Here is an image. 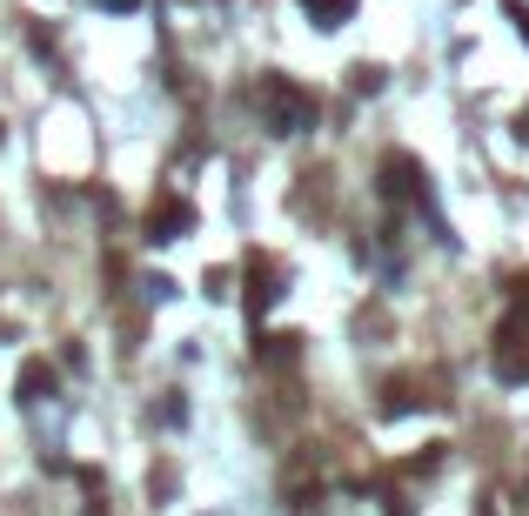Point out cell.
<instances>
[{
  "label": "cell",
  "instance_id": "6da1fadb",
  "mask_svg": "<svg viewBox=\"0 0 529 516\" xmlns=\"http://www.w3.org/2000/svg\"><path fill=\"white\" fill-rule=\"evenodd\" d=\"M188 222H195V215H188L181 202H168V208H155V215H148V228H155V235H181Z\"/></svg>",
  "mask_w": 529,
  "mask_h": 516
},
{
  "label": "cell",
  "instance_id": "7a4b0ae2",
  "mask_svg": "<svg viewBox=\"0 0 529 516\" xmlns=\"http://www.w3.org/2000/svg\"><path fill=\"white\" fill-rule=\"evenodd\" d=\"M309 7H315V14H322V27H335V21H342V14H349V7H355V0H309Z\"/></svg>",
  "mask_w": 529,
  "mask_h": 516
},
{
  "label": "cell",
  "instance_id": "3957f363",
  "mask_svg": "<svg viewBox=\"0 0 529 516\" xmlns=\"http://www.w3.org/2000/svg\"><path fill=\"white\" fill-rule=\"evenodd\" d=\"M41 382H54V376H47L41 362H27V369H21V389H27V396H34V389H41Z\"/></svg>",
  "mask_w": 529,
  "mask_h": 516
},
{
  "label": "cell",
  "instance_id": "277c9868",
  "mask_svg": "<svg viewBox=\"0 0 529 516\" xmlns=\"http://www.w3.org/2000/svg\"><path fill=\"white\" fill-rule=\"evenodd\" d=\"M503 376H509V382H523V376H529V356H503Z\"/></svg>",
  "mask_w": 529,
  "mask_h": 516
},
{
  "label": "cell",
  "instance_id": "5b68a950",
  "mask_svg": "<svg viewBox=\"0 0 529 516\" xmlns=\"http://www.w3.org/2000/svg\"><path fill=\"white\" fill-rule=\"evenodd\" d=\"M509 21H516V34L529 41V7H523V0H509Z\"/></svg>",
  "mask_w": 529,
  "mask_h": 516
},
{
  "label": "cell",
  "instance_id": "8992f818",
  "mask_svg": "<svg viewBox=\"0 0 529 516\" xmlns=\"http://www.w3.org/2000/svg\"><path fill=\"white\" fill-rule=\"evenodd\" d=\"M108 7H121V14H128V7H134V0H108Z\"/></svg>",
  "mask_w": 529,
  "mask_h": 516
}]
</instances>
